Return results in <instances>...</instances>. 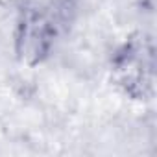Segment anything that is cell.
Listing matches in <instances>:
<instances>
[{
	"instance_id": "6da1fadb",
	"label": "cell",
	"mask_w": 157,
	"mask_h": 157,
	"mask_svg": "<svg viewBox=\"0 0 157 157\" xmlns=\"http://www.w3.org/2000/svg\"><path fill=\"white\" fill-rule=\"evenodd\" d=\"M56 37L54 21L37 8H28L13 33V48L21 63L26 67L41 65L52 52Z\"/></svg>"
},
{
	"instance_id": "7a4b0ae2",
	"label": "cell",
	"mask_w": 157,
	"mask_h": 157,
	"mask_svg": "<svg viewBox=\"0 0 157 157\" xmlns=\"http://www.w3.org/2000/svg\"><path fill=\"white\" fill-rule=\"evenodd\" d=\"M22 2H24V0H0V8L10 10V8H15V6L22 4Z\"/></svg>"
}]
</instances>
